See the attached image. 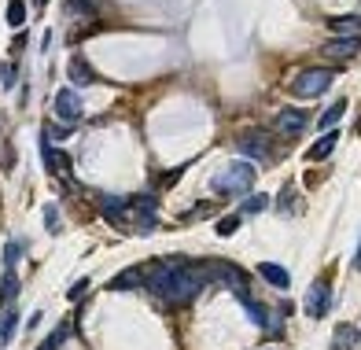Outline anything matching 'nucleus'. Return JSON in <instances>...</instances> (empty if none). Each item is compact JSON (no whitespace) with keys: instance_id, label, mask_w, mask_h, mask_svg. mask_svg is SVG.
I'll return each instance as SVG.
<instances>
[{"instance_id":"8","label":"nucleus","mask_w":361,"mask_h":350,"mask_svg":"<svg viewBox=\"0 0 361 350\" xmlns=\"http://www.w3.org/2000/svg\"><path fill=\"white\" fill-rule=\"evenodd\" d=\"M236 151L247 159H269V133L266 129H247L236 137Z\"/></svg>"},{"instance_id":"27","label":"nucleus","mask_w":361,"mask_h":350,"mask_svg":"<svg viewBox=\"0 0 361 350\" xmlns=\"http://www.w3.org/2000/svg\"><path fill=\"white\" fill-rule=\"evenodd\" d=\"M89 291H93V280H74V288L67 291V299H70V303H82Z\"/></svg>"},{"instance_id":"21","label":"nucleus","mask_w":361,"mask_h":350,"mask_svg":"<svg viewBox=\"0 0 361 350\" xmlns=\"http://www.w3.org/2000/svg\"><path fill=\"white\" fill-rule=\"evenodd\" d=\"M15 332H19V310L11 306L8 314L0 317V347H8V343H11V335H15Z\"/></svg>"},{"instance_id":"29","label":"nucleus","mask_w":361,"mask_h":350,"mask_svg":"<svg viewBox=\"0 0 361 350\" xmlns=\"http://www.w3.org/2000/svg\"><path fill=\"white\" fill-rule=\"evenodd\" d=\"M15 262H19V243H8L4 248V269H15Z\"/></svg>"},{"instance_id":"6","label":"nucleus","mask_w":361,"mask_h":350,"mask_svg":"<svg viewBox=\"0 0 361 350\" xmlns=\"http://www.w3.org/2000/svg\"><path fill=\"white\" fill-rule=\"evenodd\" d=\"M155 206H159V199H155V196H133V199H129V218H133V232H148V229H155Z\"/></svg>"},{"instance_id":"18","label":"nucleus","mask_w":361,"mask_h":350,"mask_svg":"<svg viewBox=\"0 0 361 350\" xmlns=\"http://www.w3.org/2000/svg\"><path fill=\"white\" fill-rule=\"evenodd\" d=\"M361 340V332L354 325H335V335H332V350H354Z\"/></svg>"},{"instance_id":"33","label":"nucleus","mask_w":361,"mask_h":350,"mask_svg":"<svg viewBox=\"0 0 361 350\" xmlns=\"http://www.w3.org/2000/svg\"><path fill=\"white\" fill-rule=\"evenodd\" d=\"M354 269H361V243H358V251H354Z\"/></svg>"},{"instance_id":"26","label":"nucleus","mask_w":361,"mask_h":350,"mask_svg":"<svg viewBox=\"0 0 361 350\" xmlns=\"http://www.w3.org/2000/svg\"><path fill=\"white\" fill-rule=\"evenodd\" d=\"M26 19V0H11L8 4V26H22Z\"/></svg>"},{"instance_id":"32","label":"nucleus","mask_w":361,"mask_h":350,"mask_svg":"<svg viewBox=\"0 0 361 350\" xmlns=\"http://www.w3.org/2000/svg\"><path fill=\"white\" fill-rule=\"evenodd\" d=\"M41 321H45V314H41V310H37V314H30V321H26V328H30V332H33L37 325H41Z\"/></svg>"},{"instance_id":"17","label":"nucleus","mask_w":361,"mask_h":350,"mask_svg":"<svg viewBox=\"0 0 361 350\" xmlns=\"http://www.w3.org/2000/svg\"><path fill=\"white\" fill-rule=\"evenodd\" d=\"M258 273H262V280H266V284H273V288H280V291L291 284L288 269H284V266H277V262H262V266H258Z\"/></svg>"},{"instance_id":"24","label":"nucleus","mask_w":361,"mask_h":350,"mask_svg":"<svg viewBox=\"0 0 361 350\" xmlns=\"http://www.w3.org/2000/svg\"><path fill=\"white\" fill-rule=\"evenodd\" d=\"M243 225V214H225V218H217V225H214V232L217 236H232Z\"/></svg>"},{"instance_id":"25","label":"nucleus","mask_w":361,"mask_h":350,"mask_svg":"<svg viewBox=\"0 0 361 350\" xmlns=\"http://www.w3.org/2000/svg\"><path fill=\"white\" fill-rule=\"evenodd\" d=\"M67 335H70V321H63V325H59L56 332H52V335H48V340H45L41 347H37V350H56V347H63V340H67Z\"/></svg>"},{"instance_id":"23","label":"nucleus","mask_w":361,"mask_h":350,"mask_svg":"<svg viewBox=\"0 0 361 350\" xmlns=\"http://www.w3.org/2000/svg\"><path fill=\"white\" fill-rule=\"evenodd\" d=\"M269 203H273V199H269V196H262V192H258V196H247V199L240 203V211H236V214H262Z\"/></svg>"},{"instance_id":"2","label":"nucleus","mask_w":361,"mask_h":350,"mask_svg":"<svg viewBox=\"0 0 361 350\" xmlns=\"http://www.w3.org/2000/svg\"><path fill=\"white\" fill-rule=\"evenodd\" d=\"M254 177H258L254 162L240 159V162L225 166V170H222V174H217V177L210 181V188L217 192V196H247V192L254 188Z\"/></svg>"},{"instance_id":"5","label":"nucleus","mask_w":361,"mask_h":350,"mask_svg":"<svg viewBox=\"0 0 361 350\" xmlns=\"http://www.w3.org/2000/svg\"><path fill=\"white\" fill-rule=\"evenodd\" d=\"M302 310H306V317H314V321H321L332 310V288H328L325 280H314V284H309Z\"/></svg>"},{"instance_id":"12","label":"nucleus","mask_w":361,"mask_h":350,"mask_svg":"<svg viewBox=\"0 0 361 350\" xmlns=\"http://www.w3.org/2000/svg\"><path fill=\"white\" fill-rule=\"evenodd\" d=\"M111 291H144L148 288V277H144V266H133V269H125V273H118L111 284H107Z\"/></svg>"},{"instance_id":"22","label":"nucleus","mask_w":361,"mask_h":350,"mask_svg":"<svg viewBox=\"0 0 361 350\" xmlns=\"http://www.w3.org/2000/svg\"><path fill=\"white\" fill-rule=\"evenodd\" d=\"M299 192H295V185H284L280 188V203H277V211L284 214V218H288V214H295V211H299Z\"/></svg>"},{"instance_id":"30","label":"nucleus","mask_w":361,"mask_h":350,"mask_svg":"<svg viewBox=\"0 0 361 350\" xmlns=\"http://www.w3.org/2000/svg\"><path fill=\"white\" fill-rule=\"evenodd\" d=\"M0 82H4L0 89H11V85H15V67H11V63H8L4 70H0Z\"/></svg>"},{"instance_id":"19","label":"nucleus","mask_w":361,"mask_h":350,"mask_svg":"<svg viewBox=\"0 0 361 350\" xmlns=\"http://www.w3.org/2000/svg\"><path fill=\"white\" fill-rule=\"evenodd\" d=\"M328 30L332 33H343V37H354V33H361V15H335L328 22Z\"/></svg>"},{"instance_id":"3","label":"nucleus","mask_w":361,"mask_h":350,"mask_svg":"<svg viewBox=\"0 0 361 350\" xmlns=\"http://www.w3.org/2000/svg\"><path fill=\"white\" fill-rule=\"evenodd\" d=\"M335 82V70L332 67H309V70H299L288 82V93L295 96V100H317L325 89Z\"/></svg>"},{"instance_id":"10","label":"nucleus","mask_w":361,"mask_h":350,"mask_svg":"<svg viewBox=\"0 0 361 350\" xmlns=\"http://www.w3.org/2000/svg\"><path fill=\"white\" fill-rule=\"evenodd\" d=\"M306 125H309V114L299 111V107H284V111L277 114V133H280V137H299Z\"/></svg>"},{"instance_id":"4","label":"nucleus","mask_w":361,"mask_h":350,"mask_svg":"<svg viewBox=\"0 0 361 350\" xmlns=\"http://www.w3.org/2000/svg\"><path fill=\"white\" fill-rule=\"evenodd\" d=\"M96 199H100V214L107 218L111 229L133 232V218H129V199H122V196H96Z\"/></svg>"},{"instance_id":"11","label":"nucleus","mask_w":361,"mask_h":350,"mask_svg":"<svg viewBox=\"0 0 361 350\" xmlns=\"http://www.w3.org/2000/svg\"><path fill=\"white\" fill-rule=\"evenodd\" d=\"M41 155H45V170L48 174H70V159L63 151H56V144H52V137L48 133H41Z\"/></svg>"},{"instance_id":"7","label":"nucleus","mask_w":361,"mask_h":350,"mask_svg":"<svg viewBox=\"0 0 361 350\" xmlns=\"http://www.w3.org/2000/svg\"><path fill=\"white\" fill-rule=\"evenodd\" d=\"M52 111H56V119L63 125H77V119H82V100H77L74 89H59L56 100H52Z\"/></svg>"},{"instance_id":"15","label":"nucleus","mask_w":361,"mask_h":350,"mask_svg":"<svg viewBox=\"0 0 361 350\" xmlns=\"http://www.w3.org/2000/svg\"><path fill=\"white\" fill-rule=\"evenodd\" d=\"M19 299V277H15V269H4V277H0V306L11 310Z\"/></svg>"},{"instance_id":"1","label":"nucleus","mask_w":361,"mask_h":350,"mask_svg":"<svg viewBox=\"0 0 361 350\" xmlns=\"http://www.w3.org/2000/svg\"><path fill=\"white\" fill-rule=\"evenodd\" d=\"M144 277H148V291L174 306L192 303L206 288L203 266L188 262V258H159V262L144 266Z\"/></svg>"},{"instance_id":"16","label":"nucleus","mask_w":361,"mask_h":350,"mask_svg":"<svg viewBox=\"0 0 361 350\" xmlns=\"http://www.w3.org/2000/svg\"><path fill=\"white\" fill-rule=\"evenodd\" d=\"M335 144H339V133H335V129H328V133H321V140H317V144L306 151V159H309V162H317V159H328V155L335 151Z\"/></svg>"},{"instance_id":"9","label":"nucleus","mask_w":361,"mask_h":350,"mask_svg":"<svg viewBox=\"0 0 361 350\" xmlns=\"http://www.w3.org/2000/svg\"><path fill=\"white\" fill-rule=\"evenodd\" d=\"M232 295H236V299L243 303V310H247V314H251V321H254L258 328H269V335H280V325H273V317H269V310H266L262 303H258V299H251V291H247V288H236Z\"/></svg>"},{"instance_id":"13","label":"nucleus","mask_w":361,"mask_h":350,"mask_svg":"<svg viewBox=\"0 0 361 350\" xmlns=\"http://www.w3.org/2000/svg\"><path fill=\"white\" fill-rule=\"evenodd\" d=\"M361 52V33L354 37H339V41H328L325 48H321V56H332V59H354Z\"/></svg>"},{"instance_id":"28","label":"nucleus","mask_w":361,"mask_h":350,"mask_svg":"<svg viewBox=\"0 0 361 350\" xmlns=\"http://www.w3.org/2000/svg\"><path fill=\"white\" fill-rule=\"evenodd\" d=\"M45 225H48V232H59V211H56V206H45Z\"/></svg>"},{"instance_id":"20","label":"nucleus","mask_w":361,"mask_h":350,"mask_svg":"<svg viewBox=\"0 0 361 350\" xmlns=\"http://www.w3.org/2000/svg\"><path fill=\"white\" fill-rule=\"evenodd\" d=\"M343 114H346V100H335L332 107H328V111H325V114H321V119H317V129H321V133H328V129H332L335 122H339Z\"/></svg>"},{"instance_id":"31","label":"nucleus","mask_w":361,"mask_h":350,"mask_svg":"<svg viewBox=\"0 0 361 350\" xmlns=\"http://www.w3.org/2000/svg\"><path fill=\"white\" fill-rule=\"evenodd\" d=\"M70 8H74V11H85V15H93V11H96L93 0H70Z\"/></svg>"},{"instance_id":"14","label":"nucleus","mask_w":361,"mask_h":350,"mask_svg":"<svg viewBox=\"0 0 361 350\" xmlns=\"http://www.w3.org/2000/svg\"><path fill=\"white\" fill-rule=\"evenodd\" d=\"M67 77H70V82L74 85H93L96 82V70H93V63H89V59H82V56H74L70 63H67Z\"/></svg>"}]
</instances>
